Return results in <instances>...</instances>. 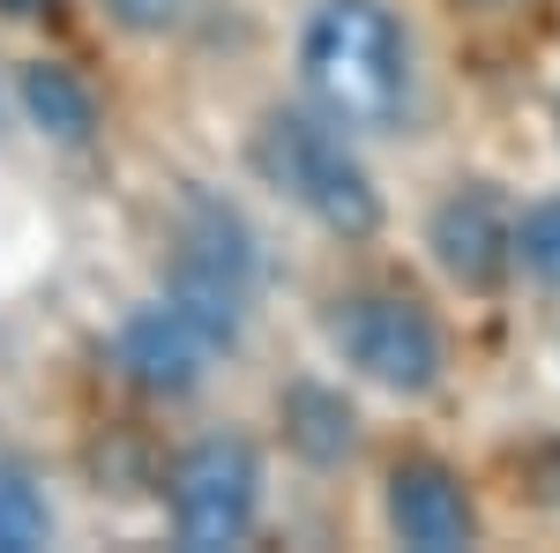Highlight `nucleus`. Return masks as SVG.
<instances>
[{"label":"nucleus","mask_w":560,"mask_h":553,"mask_svg":"<svg viewBox=\"0 0 560 553\" xmlns=\"http://www.w3.org/2000/svg\"><path fill=\"white\" fill-rule=\"evenodd\" d=\"M120 8V23H135V31H165L173 23V0H113Z\"/></svg>","instance_id":"13"},{"label":"nucleus","mask_w":560,"mask_h":553,"mask_svg":"<svg viewBox=\"0 0 560 553\" xmlns=\"http://www.w3.org/2000/svg\"><path fill=\"white\" fill-rule=\"evenodd\" d=\"M329 337H337L351 375L388 389V396H427L441 382V367H448L433 314L404 292H351L337 307V322H329Z\"/></svg>","instance_id":"3"},{"label":"nucleus","mask_w":560,"mask_h":553,"mask_svg":"<svg viewBox=\"0 0 560 553\" xmlns=\"http://www.w3.org/2000/svg\"><path fill=\"white\" fill-rule=\"evenodd\" d=\"M45 539H52L45 494L15 464H0V553H31V546H45Z\"/></svg>","instance_id":"11"},{"label":"nucleus","mask_w":560,"mask_h":553,"mask_svg":"<svg viewBox=\"0 0 560 553\" xmlns=\"http://www.w3.org/2000/svg\"><path fill=\"white\" fill-rule=\"evenodd\" d=\"M427 247L448 285L464 292H501V277L516 269V217L486 180H456L427 217Z\"/></svg>","instance_id":"5"},{"label":"nucleus","mask_w":560,"mask_h":553,"mask_svg":"<svg viewBox=\"0 0 560 553\" xmlns=\"http://www.w3.org/2000/svg\"><path fill=\"white\" fill-rule=\"evenodd\" d=\"M300 76L337 128L382 135L411 105V45L382 0H322L300 31Z\"/></svg>","instance_id":"1"},{"label":"nucleus","mask_w":560,"mask_h":553,"mask_svg":"<svg viewBox=\"0 0 560 553\" xmlns=\"http://www.w3.org/2000/svg\"><path fill=\"white\" fill-rule=\"evenodd\" d=\"M165 299H173L210 344H232L240 330H247V277L224 269V262H210V255H195V247L173 255V285H165Z\"/></svg>","instance_id":"8"},{"label":"nucleus","mask_w":560,"mask_h":553,"mask_svg":"<svg viewBox=\"0 0 560 553\" xmlns=\"http://www.w3.org/2000/svg\"><path fill=\"white\" fill-rule=\"evenodd\" d=\"M52 8H60V0H0L8 23H38V15H52Z\"/></svg>","instance_id":"14"},{"label":"nucleus","mask_w":560,"mask_h":553,"mask_svg":"<svg viewBox=\"0 0 560 553\" xmlns=\"http://www.w3.org/2000/svg\"><path fill=\"white\" fill-rule=\"evenodd\" d=\"M15 97H23V113H31V128H45L52 142H90L97 135V97L75 68H60V60H31L23 76H15Z\"/></svg>","instance_id":"10"},{"label":"nucleus","mask_w":560,"mask_h":553,"mask_svg":"<svg viewBox=\"0 0 560 553\" xmlns=\"http://www.w3.org/2000/svg\"><path fill=\"white\" fill-rule=\"evenodd\" d=\"M516 269L560 292V195H538L516 217Z\"/></svg>","instance_id":"12"},{"label":"nucleus","mask_w":560,"mask_h":553,"mask_svg":"<svg viewBox=\"0 0 560 553\" xmlns=\"http://www.w3.org/2000/svg\"><path fill=\"white\" fill-rule=\"evenodd\" d=\"M471 8H516V0H471Z\"/></svg>","instance_id":"15"},{"label":"nucleus","mask_w":560,"mask_h":553,"mask_svg":"<svg viewBox=\"0 0 560 553\" xmlns=\"http://www.w3.org/2000/svg\"><path fill=\"white\" fill-rule=\"evenodd\" d=\"M210 352L217 344L179 314L173 299H165V307H135L128 330H120V367H128L150 396H187V389L202 382Z\"/></svg>","instance_id":"7"},{"label":"nucleus","mask_w":560,"mask_h":553,"mask_svg":"<svg viewBox=\"0 0 560 553\" xmlns=\"http://www.w3.org/2000/svg\"><path fill=\"white\" fill-rule=\"evenodd\" d=\"M261 509V464L240 434H210L173 464V539L187 553L240 546Z\"/></svg>","instance_id":"4"},{"label":"nucleus","mask_w":560,"mask_h":553,"mask_svg":"<svg viewBox=\"0 0 560 553\" xmlns=\"http://www.w3.org/2000/svg\"><path fill=\"white\" fill-rule=\"evenodd\" d=\"M382 516H388V531H396L404 546H419V553H456V546L478 539L471 486L448 464H433V457H404V464L388 471Z\"/></svg>","instance_id":"6"},{"label":"nucleus","mask_w":560,"mask_h":553,"mask_svg":"<svg viewBox=\"0 0 560 553\" xmlns=\"http://www.w3.org/2000/svg\"><path fill=\"white\" fill-rule=\"evenodd\" d=\"M255 165L269 187H284L292 203H300L314 224H329L337 240H366L374 224H382V195H374V172L359 165V150H351L337 120L322 113H292V105H277V113H261L255 128Z\"/></svg>","instance_id":"2"},{"label":"nucleus","mask_w":560,"mask_h":553,"mask_svg":"<svg viewBox=\"0 0 560 553\" xmlns=\"http://www.w3.org/2000/svg\"><path fill=\"white\" fill-rule=\"evenodd\" d=\"M277 419H284V441L306 464H345L359 449V412L345 404V389H329V382H292Z\"/></svg>","instance_id":"9"}]
</instances>
